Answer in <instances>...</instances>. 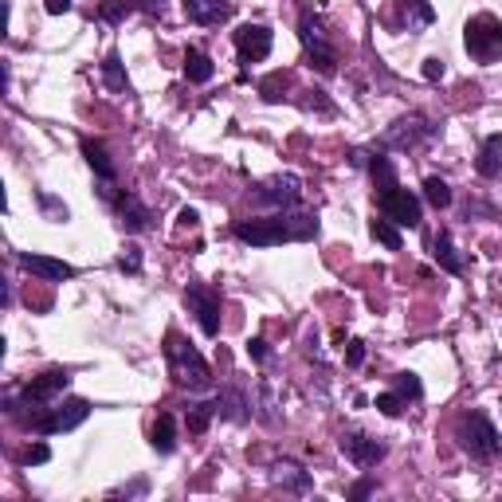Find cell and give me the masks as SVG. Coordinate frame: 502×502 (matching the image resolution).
Returning <instances> with one entry per match:
<instances>
[{
	"label": "cell",
	"instance_id": "1",
	"mask_svg": "<svg viewBox=\"0 0 502 502\" xmlns=\"http://www.w3.org/2000/svg\"><path fill=\"white\" fill-rule=\"evenodd\" d=\"M318 236V217L314 212H291L279 208L275 217L263 220H240L236 224V240L251 247H275V244H306Z\"/></svg>",
	"mask_w": 502,
	"mask_h": 502
},
{
	"label": "cell",
	"instance_id": "2",
	"mask_svg": "<svg viewBox=\"0 0 502 502\" xmlns=\"http://www.w3.org/2000/svg\"><path fill=\"white\" fill-rule=\"evenodd\" d=\"M165 357H169V373H173L177 385H185L193 392H208L212 389L208 362L200 357V350L193 342L181 338V333H169V338H165Z\"/></svg>",
	"mask_w": 502,
	"mask_h": 502
},
{
	"label": "cell",
	"instance_id": "3",
	"mask_svg": "<svg viewBox=\"0 0 502 502\" xmlns=\"http://www.w3.org/2000/svg\"><path fill=\"white\" fill-rule=\"evenodd\" d=\"M67 389H71V373H67V369H47V373L32 377L28 385H24L20 401L16 397H5V412L16 416L20 409H32V416H35V412H43L47 404H55ZM32 416H28V420H32ZM28 420H24V424H28Z\"/></svg>",
	"mask_w": 502,
	"mask_h": 502
},
{
	"label": "cell",
	"instance_id": "4",
	"mask_svg": "<svg viewBox=\"0 0 502 502\" xmlns=\"http://www.w3.org/2000/svg\"><path fill=\"white\" fill-rule=\"evenodd\" d=\"M456 444L468 451L471 459H495L498 456V428L491 424L487 412H463L456 420Z\"/></svg>",
	"mask_w": 502,
	"mask_h": 502
},
{
	"label": "cell",
	"instance_id": "5",
	"mask_svg": "<svg viewBox=\"0 0 502 502\" xmlns=\"http://www.w3.org/2000/svg\"><path fill=\"white\" fill-rule=\"evenodd\" d=\"M463 43H468L471 59H479V63H495V59L502 55V20L491 16V12L471 16L468 28H463Z\"/></svg>",
	"mask_w": 502,
	"mask_h": 502
},
{
	"label": "cell",
	"instance_id": "6",
	"mask_svg": "<svg viewBox=\"0 0 502 502\" xmlns=\"http://www.w3.org/2000/svg\"><path fill=\"white\" fill-rule=\"evenodd\" d=\"M87 416H91V404L82 401V397H71L63 404H55V409L35 412L24 428H32L35 436H59V432H75V428L87 420Z\"/></svg>",
	"mask_w": 502,
	"mask_h": 502
},
{
	"label": "cell",
	"instance_id": "7",
	"mask_svg": "<svg viewBox=\"0 0 502 502\" xmlns=\"http://www.w3.org/2000/svg\"><path fill=\"white\" fill-rule=\"evenodd\" d=\"M298 40H303L306 55H310V67H318L322 75H333V71H338V52L330 47L318 16H303V24H298Z\"/></svg>",
	"mask_w": 502,
	"mask_h": 502
},
{
	"label": "cell",
	"instance_id": "8",
	"mask_svg": "<svg viewBox=\"0 0 502 502\" xmlns=\"http://www.w3.org/2000/svg\"><path fill=\"white\" fill-rule=\"evenodd\" d=\"M298 193H303V181L294 173H283V177H271V181H259L251 188V200L263 208H294Z\"/></svg>",
	"mask_w": 502,
	"mask_h": 502
},
{
	"label": "cell",
	"instance_id": "9",
	"mask_svg": "<svg viewBox=\"0 0 502 502\" xmlns=\"http://www.w3.org/2000/svg\"><path fill=\"white\" fill-rule=\"evenodd\" d=\"M377 208H381V217H389L392 224H401V228H420V220H424V212H420V197H412L409 188H392V193L385 197H377Z\"/></svg>",
	"mask_w": 502,
	"mask_h": 502
},
{
	"label": "cell",
	"instance_id": "10",
	"mask_svg": "<svg viewBox=\"0 0 502 502\" xmlns=\"http://www.w3.org/2000/svg\"><path fill=\"white\" fill-rule=\"evenodd\" d=\"M439 134V126L436 122H428L424 114H409V118H397L389 130H385V146H397V150H412V146H420V141L428 138H436Z\"/></svg>",
	"mask_w": 502,
	"mask_h": 502
},
{
	"label": "cell",
	"instance_id": "11",
	"mask_svg": "<svg viewBox=\"0 0 502 502\" xmlns=\"http://www.w3.org/2000/svg\"><path fill=\"white\" fill-rule=\"evenodd\" d=\"M338 448H342V456L353 463V468H377L381 459H385V444H381L377 436H369V432H342V439H338Z\"/></svg>",
	"mask_w": 502,
	"mask_h": 502
},
{
	"label": "cell",
	"instance_id": "12",
	"mask_svg": "<svg viewBox=\"0 0 502 502\" xmlns=\"http://www.w3.org/2000/svg\"><path fill=\"white\" fill-rule=\"evenodd\" d=\"M185 303L197 314L200 330H205L208 338H217V333H220V294L212 291V286H205V283H193L185 291Z\"/></svg>",
	"mask_w": 502,
	"mask_h": 502
},
{
	"label": "cell",
	"instance_id": "13",
	"mask_svg": "<svg viewBox=\"0 0 502 502\" xmlns=\"http://www.w3.org/2000/svg\"><path fill=\"white\" fill-rule=\"evenodd\" d=\"M232 40L236 52H240V63H263L275 47V32L267 24H244V28H236Z\"/></svg>",
	"mask_w": 502,
	"mask_h": 502
},
{
	"label": "cell",
	"instance_id": "14",
	"mask_svg": "<svg viewBox=\"0 0 502 502\" xmlns=\"http://www.w3.org/2000/svg\"><path fill=\"white\" fill-rule=\"evenodd\" d=\"M111 205H114V212H118V224H122L126 232H146V228H150L153 212H150L146 205H141V200H138L134 193H126V188H122V193H118V197L111 200Z\"/></svg>",
	"mask_w": 502,
	"mask_h": 502
},
{
	"label": "cell",
	"instance_id": "15",
	"mask_svg": "<svg viewBox=\"0 0 502 502\" xmlns=\"http://www.w3.org/2000/svg\"><path fill=\"white\" fill-rule=\"evenodd\" d=\"M20 267L32 271V275H40V279H47V283L75 279V267H71V263L52 259V256H32V251H24V256H20Z\"/></svg>",
	"mask_w": 502,
	"mask_h": 502
},
{
	"label": "cell",
	"instance_id": "16",
	"mask_svg": "<svg viewBox=\"0 0 502 502\" xmlns=\"http://www.w3.org/2000/svg\"><path fill=\"white\" fill-rule=\"evenodd\" d=\"M185 5V16L193 24H224L232 16V0H181Z\"/></svg>",
	"mask_w": 502,
	"mask_h": 502
},
{
	"label": "cell",
	"instance_id": "17",
	"mask_svg": "<svg viewBox=\"0 0 502 502\" xmlns=\"http://www.w3.org/2000/svg\"><path fill=\"white\" fill-rule=\"evenodd\" d=\"M275 483H279L283 491H294V495H310V491H314V479H310V471H303L291 459L275 463Z\"/></svg>",
	"mask_w": 502,
	"mask_h": 502
},
{
	"label": "cell",
	"instance_id": "18",
	"mask_svg": "<svg viewBox=\"0 0 502 502\" xmlns=\"http://www.w3.org/2000/svg\"><path fill=\"white\" fill-rule=\"evenodd\" d=\"M82 158H87V165L94 169V177H99V181H114V177H118V165L111 161V153H106L102 141L82 138Z\"/></svg>",
	"mask_w": 502,
	"mask_h": 502
},
{
	"label": "cell",
	"instance_id": "19",
	"mask_svg": "<svg viewBox=\"0 0 502 502\" xmlns=\"http://www.w3.org/2000/svg\"><path fill=\"white\" fill-rule=\"evenodd\" d=\"M150 444H153V451H158V456H173V451H177V420H173L169 412H161L158 420H153Z\"/></svg>",
	"mask_w": 502,
	"mask_h": 502
},
{
	"label": "cell",
	"instance_id": "20",
	"mask_svg": "<svg viewBox=\"0 0 502 502\" xmlns=\"http://www.w3.org/2000/svg\"><path fill=\"white\" fill-rule=\"evenodd\" d=\"M365 169L369 177H373V188H377V197H385L397 188V169H392V161L385 158V153H373V158H365Z\"/></svg>",
	"mask_w": 502,
	"mask_h": 502
},
{
	"label": "cell",
	"instance_id": "21",
	"mask_svg": "<svg viewBox=\"0 0 502 502\" xmlns=\"http://www.w3.org/2000/svg\"><path fill=\"white\" fill-rule=\"evenodd\" d=\"M479 177H498L502 173V134H491L479 146V161H475Z\"/></svg>",
	"mask_w": 502,
	"mask_h": 502
},
{
	"label": "cell",
	"instance_id": "22",
	"mask_svg": "<svg viewBox=\"0 0 502 502\" xmlns=\"http://www.w3.org/2000/svg\"><path fill=\"white\" fill-rule=\"evenodd\" d=\"M212 75H217L212 59L200 52V47H188V52H185V79H188V82H208Z\"/></svg>",
	"mask_w": 502,
	"mask_h": 502
},
{
	"label": "cell",
	"instance_id": "23",
	"mask_svg": "<svg viewBox=\"0 0 502 502\" xmlns=\"http://www.w3.org/2000/svg\"><path fill=\"white\" fill-rule=\"evenodd\" d=\"M102 82H106V91H114V94L130 91V79H126V67H122V55L118 52H111L102 59Z\"/></svg>",
	"mask_w": 502,
	"mask_h": 502
},
{
	"label": "cell",
	"instance_id": "24",
	"mask_svg": "<svg viewBox=\"0 0 502 502\" xmlns=\"http://www.w3.org/2000/svg\"><path fill=\"white\" fill-rule=\"evenodd\" d=\"M217 416H224V420H247L251 409H247V401L240 397V392H232V389H224L220 397H217Z\"/></svg>",
	"mask_w": 502,
	"mask_h": 502
},
{
	"label": "cell",
	"instance_id": "25",
	"mask_svg": "<svg viewBox=\"0 0 502 502\" xmlns=\"http://www.w3.org/2000/svg\"><path fill=\"white\" fill-rule=\"evenodd\" d=\"M432 256H436V263H439V267H444L448 275H463V259H459V251H456V244H451L448 232L436 236V251H432Z\"/></svg>",
	"mask_w": 502,
	"mask_h": 502
},
{
	"label": "cell",
	"instance_id": "26",
	"mask_svg": "<svg viewBox=\"0 0 502 502\" xmlns=\"http://www.w3.org/2000/svg\"><path fill=\"white\" fill-rule=\"evenodd\" d=\"M212 416H217V401H212V404H188V412H185L188 436H205L208 424H212Z\"/></svg>",
	"mask_w": 502,
	"mask_h": 502
},
{
	"label": "cell",
	"instance_id": "27",
	"mask_svg": "<svg viewBox=\"0 0 502 502\" xmlns=\"http://www.w3.org/2000/svg\"><path fill=\"white\" fill-rule=\"evenodd\" d=\"M369 232H373V240L377 244H385L389 251H401V232H397V224H392L389 217H381V220H373V224H369Z\"/></svg>",
	"mask_w": 502,
	"mask_h": 502
},
{
	"label": "cell",
	"instance_id": "28",
	"mask_svg": "<svg viewBox=\"0 0 502 502\" xmlns=\"http://www.w3.org/2000/svg\"><path fill=\"white\" fill-rule=\"evenodd\" d=\"M424 200L432 208H448L451 205V185L444 181V177H428V181H424Z\"/></svg>",
	"mask_w": 502,
	"mask_h": 502
},
{
	"label": "cell",
	"instance_id": "29",
	"mask_svg": "<svg viewBox=\"0 0 502 502\" xmlns=\"http://www.w3.org/2000/svg\"><path fill=\"white\" fill-rule=\"evenodd\" d=\"M392 392H401L404 401H420L424 385H420V377H416V373H397V377H392Z\"/></svg>",
	"mask_w": 502,
	"mask_h": 502
},
{
	"label": "cell",
	"instance_id": "30",
	"mask_svg": "<svg viewBox=\"0 0 502 502\" xmlns=\"http://www.w3.org/2000/svg\"><path fill=\"white\" fill-rule=\"evenodd\" d=\"M404 12H412V20H409V32L412 28H428V24L436 20V12L428 0H404Z\"/></svg>",
	"mask_w": 502,
	"mask_h": 502
},
{
	"label": "cell",
	"instance_id": "31",
	"mask_svg": "<svg viewBox=\"0 0 502 502\" xmlns=\"http://www.w3.org/2000/svg\"><path fill=\"white\" fill-rule=\"evenodd\" d=\"M286 82H291V75H286V71H275V75H267L259 82V94L267 102H279L283 99V91H286Z\"/></svg>",
	"mask_w": 502,
	"mask_h": 502
},
{
	"label": "cell",
	"instance_id": "32",
	"mask_svg": "<svg viewBox=\"0 0 502 502\" xmlns=\"http://www.w3.org/2000/svg\"><path fill=\"white\" fill-rule=\"evenodd\" d=\"M134 8H138V0H106V5H102V20L106 24H118L126 12H134Z\"/></svg>",
	"mask_w": 502,
	"mask_h": 502
},
{
	"label": "cell",
	"instance_id": "33",
	"mask_svg": "<svg viewBox=\"0 0 502 502\" xmlns=\"http://www.w3.org/2000/svg\"><path fill=\"white\" fill-rule=\"evenodd\" d=\"M404 404H409V401H404L401 392H381V397H377V412L381 416H401Z\"/></svg>",
	"mask_w": 502,
	"mask_h": 502
},
{
	"label": "cell",
	"instance_id": "34",
	"mask_svg": "<svg viewBox=\"0 0 502 502\" xmlns=\"http://www.w3.org/2000/svg\"><path fill=\"white\" fill-rule=\"evenodd\" d=\"M118 267H122L126 275H138L141 271V247L138 244H126L122 256H118Z\"/></svg>",
	"mask_w": 502,
	"mask_h": 502
},
{
	"label": "cell",
	"instance_id": "35",
	"mask_svg": "<svg viewBox=\"0 0 502 502\" xmlns=\"http://www.w3.org/2000/svg\"><path fill=\"white\" fill-rule=\"evenodd\" d=\"M40 208L47 212V220H55V224H63L71 212H67V205H59V200L52 197V193H40Z\"/></svg>",
	"mask_w": 502,
	"mask_h": 502
},
{
	"label": "cell",
	"instance_id": "36",
	"mask_svg": "<svg viewBox=\"0 0 502 502\" xmlns=\"http://www.w3.org/2000/svg\"><path fill=\"white\" fill-rule=\"evenodd\" d=\"M47 459H52V448H47V444H32V448L20 456L24 468H40V463H47Z\"/></svg>",
	"mask_w": 502,
	"mask_h": 502
},
{
	"label": "cell",
	"instance_id": "37",
	"mask_svg": "<svg viewBox=\"0 0 502 502\" xmlns=\"http://www.w3.org/2000/svg\"><path fill=\"white\" fill-rule=\"evenodd\" d=\"M362 362H365V342H350V345H345V365L357 369Z\"/></svg>",
	"mask_w": 502,
	"mask_h": 502
},
{
	"label": "cell",
	"instance_id": "38",
	"mask_svg": "<svg viewBox=\"0 0 502 502\" xmlns=\"http://www.w3.org/2000/svg\"><path fill=\"white\" fill-rule=\"evenodd\" d=\"M247 353L256 357L259 365H263V362H267V357H271V350H267V342H263V338H251V342H247Z\"/></svg>",
	"mask_w": 502,
	"mask_h": 502
},
{
	"label": "cell",
	"instance_id": "39",
	"mask_svg": "<svg viewBox=\"0 0 502 502\" xmlns=\"http://www.w3.org/2000/svg\"><path fill=\"white\" fill-rule=\"evenodd\" d=\"M424 79H428V82L444 79V59H424Z\"/></svg>",
	"mask_w": 502,
	"mask_h": 502
},
{
	"label": "cell",
	"instance_id": "40",
	"mask_svg": "<svg viewBox=\"0 0 502 502\" xmlns=\"http://www.w3.org/2000/svg\"><path fill=\"white\" fill-rule=\"evenodd\" d=\"M141 12H150V16H165V0H138Z\"/></svg>",
	"mask_w": 502,
	"mask_h": 502
},
{
	"label": "cell",
	"instance_id": "41",
	"mask_svg": "<svg viewBox=\"0 0 502 502\" xmlns=\"http://www.w3.org/2000/svg\"><path fill=\"white\" fill-rule=\"evenodd\" d=\"M365 495H373V479H362L350 487V498H365Z\"/></svg>",
	"mask_w": 502,
	"mask_h": 502
},
{
	"label": "cell",
	"instance_id": "42",
	"mask_svg": "<svg viewBox=\"0 0 502 502\" xmlns=\"http://www.w3.org/2000/svg\"><path fill=\"white\" fill-rule=\"evenodd\" d=\"M43 8L52 12V16H63V12H71V0H43Z\"/></svg>",
	"mask_w": 502,
	"mask_h": 502
},
{
	"label": "cell",
	"instance_id": "43",
	"mask_svg": "<svg viewBox=\"0 0 502 502\" xmlns=\"http://www.w3.org/2000/svg\"><path fill=\"white\" fill-rule=\"evenodd\" d=\"M197 220H200L197 208H185V212H181V224H185V228H197Z\"/></svg>",
	"mask_w": 502,
	"mask_h": 502
},
{
	"label": "cell",
	"instance_id": "44",
	"mask_svg": "<svg viewBox=\"0 0 502 502\" xmlns=\"http://www.w3.org/2000/svg\"><path fill=\"white\" fill-rule=\"evenodd\" d=\"M146 491V483H134V487H118V491H111V495H141Z\"/></svg>",
	"mask_w": 502,
	"mask_h": 502
}]
</instances>
